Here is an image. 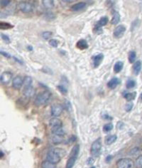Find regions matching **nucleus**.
Returning a JSON list of instances; mask_svg holds the SVG:
<instances>
[{
  "mask_svg": "<svg viewBox=\"0 0 142 168\" xmlns=\"http://www.w3.org/2000/svg\"><path fill=\"white\" fill-rule=\"evenodd\" d=\"M51 97V93L49 91H45L39 93L34 100V104L36 106H43L49 102Z\"/></svg>",
  "mask_w": 142,
  "mask_h": 168,
  "instance_id": "nucleus-1",
  "label": "nucleus"
},
{
  "mask_svg": "<svg viewBox=\"0 0 142 168\" xmlns=\"http://www.w3.org/2000/svg\"><path fill=\"white\" fill-rule=\"evenodd\" d=\"M102 150V142L101 138H98L94 141V142L92 144L90 153L91 155L93 158H98L100 155Z\"/></svg>",
  "mask_w": 142,
  "mask_h": 168,
  "instance_id": "nucleus-2",
  "label": "nucleus"
},
{
  "mask_svg": "<svg viewBox=\"0 0 142 168\" xmlns=\"http://www.w3.org/2000/svg\"><path fill=\"white\" fill-rule=\"evenodd\" d=\"M135 162L130 158H122L116 162V168H134Z\"/></svg>",
  "mask_w": 142,
  "mask_h": 168,
  "instance_id": "nucleus-3",
  "label": "nucleus"
},
{
  "mask_svg": "<svg viewBox=\"0 0 142 168\" xmlns=\"http://www.w3.org/2000/svg\"><path fill=\"white\" fill-rule=\"evenodd\" d=\"M18 10L24 14L31 13L34 10V5L29 2H20L17 5Z\"/></svg>",
  "mask_w": 142,
  "mask_h": 168,
  "instance_id": "nucleus-4",
  "label": "nucleus"
},
{
  "mask_svg": "<svg viewBox=\"0 0 142 168\" xmlns=\"http://www.w3.org/2000/svg\"><path fill=\"white\" fill-rule=\"evenodd\" d=\"M51 115L53 117H58L62 114V113L63 111V107L61 105L56 103L53 104L51 106Z\"/></svg>",
  "mask_w": 142,
  "mask_h": 168,
  "instance_id": "nucleus-5",
  "label": "nucleus"
},
{
  "mask_svg": "<svg viewBox=\"0 0 142 168\" xmlns=\"http://www.w3.org/2000/svg\"><path fill=\"white\" fill-rule=\"evenodd\" d=\"M126 30H127V29H126L125 26H124V25H119V26L116 27L114 30L113 32L114 37L116 39L122 38L124 36V34Z\"/></svg>",
  "mask_w": 142,
  "mask_h": 168,
  "instance_id": "nucleus-6",
  "label": "nucleus"
},
{
  "mask_svg": "<svg viewBox=\"0 0 142 168\" xmlns=\"http://www.w3.org/2000/svg\"><path fill=\"white\" fill-rule=\"evenodd\" d=\"M46 158H47V160L54 163V164H57V163H58L61 160V158L60 157V156L57 155L53 150L49 151V153H47Z\"/></svg>",
  "mask_w": 142,
  "mask_h": 168,
  "instance_id": "nucleus-7",
  "label": "nucleus"
},
{
  "mask_svg": "<svg viewBox=\"0 0 142 168\" xmlns=\"http://www.w3.org/2000/svg\"><path fill=\"white\" fill-rule=\"evenodd\" d=\"M12 73L10 72V71H4V72L2 73L1 77H0L1 83L2 84H8L12 79Z\"/></svg>",
  "mask_w": 142,
  "mask_h": 168,
  "instance_id": "nucleus-8",
  "label": "nucleus"
},
{
  "mask_svg": "<svg viewBox=\"0 0 142 168\" xmlns=\"http://www.w3.org/2000/svg\"><path fill=\"white\" fill-rule=\"evenodd\" d=\"M24 85V79L21 76H17L15 78H14L12 80V86L14 88L19 90Z\"/></svg>",
  "mask_w": 142,
  "mask_h": 168,
  "instance_id": "nucleus-9",
  "label": "nucleus"
},
{
  "mask_svg": "<svg viewBox=\"0 0 142 168\" xmlns=\"http://www.w3.org/2000/svg\"><path fill=\"white\" fill-rule=\"evenodd\" d=\"M23 95L27 98H32L35 95V89L33 86H25L23 90Z\"/></svg>",
  "mask_w": 142,
  "mask_h": 168,
  "instance_id": "nucleus-10",
  "label": "nucleus"
},
{
  "mask_svg": "<svg viewBox=\"0 0 142 168\" xmlns=\"http://www.w3.org/2000/svg\"><path fill=\"white\" fill-rule=\"evenodd\" d=\"M104 59V54L100 53V54H98L97 55H95V56L93 57V66L95 68H97Z\"/></svg>",
  "mask_w": 142,
  "mask_h": 168,
  "instance_id": "nucleus-11",
  "label": "nucleus"
},
{
  "mask_svg": "<svg viewBox=\"0 0 142 168\" xmlns=\"http://www.w3.org/2000/svg\"><path fill=\"white\" fill-rule=\"evenodd\" d=\"M49 125L51 128L62 127V125H63V123H62L61 120L58 118H53L50 120Z\"/></svg>",
  "mask_w": 142,
  "mask_h": 168,
  "instance_id": "nucleus-12",
  "label": "nucleus"
},
{
  "mask_svg": "<svg viewBox=\"0 0 142 168\" xmlns=\"http://www.w3.org/2000/svg\"><path fill=\"white\" fill-rule=\"evenodd\" d=\"M120 84V80L116 77H114L107 83V87L110 89H114Z\"/></svg>",
  "mask_w": 142,
  "mask_h": 168,
  "instance_id": "nucleus-13",
  "label": "nucleus"
},
{
  "mask_svg": "<svg viewBox=\"0 0 142 168\" xmlns=\"http://www.w3.org/2000/svg\"><path fill=\"white\" fill-rule=\"evenodd\" d=\"M86 5H87V4L85 3V2H78V3H77V4H73V5L71 6L70 9H71V10L77 11L83 10V9L86 7Z\"/></svg>",
  "mask_w": 142,
  "mask_h": 168,
  "instance_id": "nucleus-14",
  "label": "nucleus"
},
{
  "mask_svg": "<svg viewBox=\"0 0 142 168\" xmlns=\"http://www.w3.org/2000/svg\"><path fill=\"white\" fill-rule=\"evenodd\" d=\"M76 47L80 50H85L87 49H88L89 46L86 40L81 39L77 42Z\"/></svg>",
  "mask_w": 142,
  "mask_h": 168,
  "instance_id": "nucleus-15",
  "label": "nucleus"
},
{
  "mask_svg": "<svg viewBox=\"0 0 142 168\" xmlns=\"http://www.w3.org/2000/svg\"><path fill=\"white\" fill-rule=\"evenodd\" d=\"M112 15H113V17H112V19H111V24L113 25H116L120 22L121 17L120 13L117 11H113Z\"/></svg>",
  "mask_w": 142,
  "mask_h": 168,
  "instance_id": "nucleus-16",
  "label": "nucleus"
},
{
  "mask_svg": "<svg viewBox=\"0 0 142 168\" xmlns=\"http://www.w3.org/2000/svg\"><path fill=\"white\" fill-rule=\"evenodd\" d=\"M51 132L53 135H57V136H59V137H63L65 134V131H64V130L62 127L51 128Z\"/></svg>",
  "mask_w": 142,
  "mask_h": 168,
  "instance_id": "nucleus-17",
  "label": "nucleus"
},
{
  "mask_svg": "<svg viewBox=\"0 0 142 168\" xmlns=\"http://www.w3.org/2000/svg\"><path fill=\"white\" fill-rule=\"evenodd\" d=\"M133 71L134 74L138 76L141 71V61H136L133 66Z\"/></svg>",
  "mask_w": 142,
  "mask_h": 168,
  "instance_id": "nucleus-18",
  "label": "nucleus"
},
{
  "mask_svg": "<svg viewBox=\"0 0 142 168\" xmlns=\"http://www.w3.org/2000/svg\"><path fill=\"white\" fill-rule=\"evenodd\" d=\"M116 139H117V136L116 135H107L105 138V143L107 145H110L113 144L114 142H116Z\"/></svg>",
  "mask_w": 142,
  "mask_h": 168,
  "instance_id": "nucleus-19",
  "label": "nucleus"
},
{
  "mask_svg": "<svg viewBox=\"0 0 142 168\" xmlns=\"http://www.w3.org/2000/svg\"><path fill=\"white\" fill-rule=\"evenodd\" d=\"M77 157H75V156H70L67 161V163H66L65 168H73V166L75 165V163L76 162Z\"/></svg>",
  "mask_w": 142,
  "mask_h": 168,
  "instance_id": "nucleus-20",
  "label": "nucleus"
},
{
  "mask_svg": "<svg viewBox=\"0 0 142 168\" xmlns=\"http://www.w3.org/2000/svg\"><path fill=\"white\" fill-rule=\"evenodd\" d=\"M42 4L43 6L47 10H51L54 7V1L53 0H43Z\"/></svg>",
  "mask_w": 142,
  "mask_h": 168,
  "instance_id": "nucleus-21",
  "label": "nucleus"
},
{
  "mask_svg": "<svg viewBox=\"0 0 142 168\" xmlns=\"http://www.w3.org/2000/svg\"><path fill=\"white\" fill-rule=\"evenodd\" d=\"M123 66H124V63L122 61H117L116 62L114 66V72L115 73H118L121 72V71L123 69Z\"/></svg>",
  "mask_w": 142,
  "mask_h": 168,
  "instance_id": "nucleus-22",
  "label": "nucleus"
},
{
  "mask_svg": "<svg viewBox=\"0 0 142 168\" xmlns=\"http://www.w3.org/2000/svg\"><path fill=\"white\" fill-rule=\"evenodd\" d=\"M136 54L134 51H130L128 54V59L130 64H134L136 62Z\"/></svg>",
  "mask_w": 142,
  "mask_h": 168,
  "instance_id": "nucleus-23",
  "label": "nucleus"
},
{
  "mask_svg": "<svg viewBox=\"0 0 142 168\" xmlns=\"http://www.w3.org/2000/svg\"><path fill=\"white\" fill-rule=\"evenodd\" d=\"M136 92H132V93H127L124 94V98L127 101H132L136 98Z\"/></svg>",
  "mask_w": 142,
  "mask_h": 168,
  "instance_id": "nucleus-24",
  "label": "nucleus"
},
{
  "mask_svg": "<svg viewBox=\"0 0 142 168\" xmlns=\"http://www.w3.org/2000/svg\"><path fill=\"white\" fill-rule=\"evenodd\" d=\"M41 167L42 168H56V164L50 162L49 160H45L41 163Z\"/></svg>",
  "mask_w": 142,
  "mask_h": 168,
  "instance_id": "nucleus-25",
  "label": "nucleus"
},
{
  "mask_svg": "<svg viewBox=\"0 0 142 168\" xmlns=\"http://www.w3.org/2000/svg\"><path fill=\"white\" fill-rule=\"evenodd\" d=\"M109 22V19L107 17H102L100 18V19L98 21L97 23L96 24L97 25V26H99L100 27H102L106 25L107 23Z\"/></svg>",
  "mask_w": 142,
  "mask_h": 168,
  "instance_id": "nucleus-26",
  "label": "nucleus"
},
{
  "mask_svg": "<svg viewBox=\"0 0 142 168\" xmlns=\"http://www.w3.org/2000/svg\"><path fill=\"white\" fill-rule=\"evenodd\" d=\"M0 28L2 30H7L14 28V26L12 24H10V23L4 22H0Z\"/></svg>",
  "mask_w": 142,
  "mask_h": 168,
  "instance_id": "nucleus-27",
  "label": "nucleus"
},
{
  "mask_svg": "<svg viewBox=\"0 0 142 168\" xmlns=\"http://www.w3.org/2000/svg\"><path fill=\"white\" fill-rule=\"evenodd\" d=\"M53 150L55 153L57 154V155H58L59 156H60L61 158H63L66 153V151L65 150L63 149V148H56Z\"/></svg>",
  "mask_w": 142,
  "mask_h": 168,
  "instance_id": "nucleus-28",
  "label": "nucleus"
},
{
  "mask_svg": "<svg viewBox=\"0 0 142 168\" xmlns=\"http://www.w3.org/2000/svg\"><path fill=\"white\" fill-rule=\"evenodd\" d=\"M80 152V145H75L73 147L72 150H71L70 153V156H75V157H77L78 156Z\"/></svg>",
  "mask_w": 142,
  "mask_h": 168,
  "instance_id": "nucleus-29",
  "label": "nucleus"
},
{
  "mask_svg": "<svg viewBox=\"0 0 142 168\" xmlns=\"http://www.w3.org/2000/svg\"><path fill=\"white\" fill-rule=\"evenodd\" d=\"M135 86H136V82H135L134 80L129 79L127 81L126 87H127V89H132L133 88H134Z\"/></svg>",
  "mask_w": 142,
  "mask_h": 168,
  "instance_id": "nucleus-30",
  "label": "nucleus"
},
{
  "mask_svg": "<svg viewBox=\"0 0 142 168\" xmlns=\"http://www.w3.org/2000/svg\"><path fill=\"white\" fill-rule=\"evenodd\" d=\"M114 128V125L112 123H107L103 126V130L105 133H108L111 131Z\"/></svg>",
  "mask_w": 142,
  "mask_h": 168,
  "instance_id": "nucleus-31",
  "label": "nucleus"
},
{
  "mask_svg": "<svg viewBox=\"0 0 142 168\" xmlns=\"http://www.w3.org/2000/svg\"><path fill=\"white\" fill-rule=\"evenodd\" d=\"M32 78L30 76H26L24 79V85L25 86H31L32 84Z\"/></svg>",
  "mask_w": 142,
  "mask_h": 168,
  "instance_id": "nucleus-32",
  "label": "nucleus"
},
{
  "mask_svg": "<svg viewBox=\"0 0 142 168\" xmlns=\"http://www.w3.org/2000/svg\"><path fill=\"white\" fill-rule=\"evenodd\" d=\"M57 88L58 89V91H60L62 94H64V95L68 93V89L65 87V85H63V84L58 85V86H57Z\"/></svg>",
  "mask_w": 142,
  "mask_h": 168,
  "instance_id": "nucleus-33",
  "label": "nucleus"
},
{
  "mask_svg": "<svg viewBox=\"0 0 142 168\" xmlns=\"http://www.w3.org/2000/svg\"><path fill=\"white\" fill-rule=\"evenodd\" d=\"M44 16H45V19L49 21H51L56 18V16H55L54 14L51 12V11H48V12L45 14Z\"/></svg>",
  "mask_w": 142,
  "mask_h": 168,
  "instance_id": "nucleus-34",
  "label": "nucleus"
},
{
  "mask_svg": "<svg viewBox=\"0 0 142 168\" xmlns=\"http://www.w3.org/2000/svg\"><path fill=\"white\" fill-rule=\"evenodd\" d=\"M49 43L50 46H51V47L53 48H57L59 45V41L57 39H50Z\"/></svg>",
  "mask_w": 142,
  "mask_h": 168,
  "instance_id": "nucleus-35",
  "label": "nucleus"
},
{
  "mask_svg": "<svg viewBox=\"0 0 142 168\" xmlns=\"http://www.w3.org/2000/svg\"><path fill=\"white\" fill-rule=\"evenodd\" d=\"M102 32H103L102 27H100L99 26H97V24H95L93 29V33L97 34H102Z\"/></svg>",
  "mask_w": 142,
  "mask_h": 168,
  "instance_id": "nucleus-36",
  "label": "nucleus"
},
{
  "mask_svg": "<svg viewBox=\"0 0 142 168\" xmlns=\"http://www.w3.org/2000/svg\"><path fill=\"white\" fill-rule=\"evenodd\" d=\"M135 165H136V167L142 168V155H139V157L136 158V161H135Z\"/></svg>",
  "mask_w": 142,
  "mask_h": 168,
  "instance_id": "nucleus-37",
  "label": "nucleus"
},
{
  "mask_svg": "<svg viewBox=\"0 0 142 168\" xmlns=\"http://www.w3.org/2000/svg\"><path fill=\"white\" fill-rule=\"evenodd\" d=\"M52 36H53V33L51 31H44L42 34V37L45 40L49 39L50 38H51Z\"/></svg>",
  "mask_w": 142,
  "mask_h": 168,
  "instance_id": "nucleus-38",
  "label": "nucleus"
},
{
  "mask_svg": "<svg viewBox=\"0 0 142 168\" xmlns=\"http://www.w3.org/2000/svg\"><path fill=\"white\" fill-rule=\"evenodd\" d=\"M53 135L54 136H53V143L59 144V143H61V142H62V141H63L62 137L57 136V135Z\"/></svg>",
  "mask_w": 142,
  "mask_h": 168,
  "instance_id": "nucleus-39",
  "label": "nucleus"
},
{
  "mask_svg": "<svg viewBox=\"0 0 142 168\" xmlns=\"http://www.w3.org/2000/svg\"><path fill=\"white\" fill-rule=\"evenodd\" d=\"M1 37L2 39V40H3L4 42L7 43H10L11 42V40L10 37L7 35H6V34H1Z\"/></svg>",
  "mask_w": 142,
  "mask_h": 168,
  "instance_id": "nucleus-40",
  "label": "nucleus"
},
{
  "mask_svg": "<svg viewBox=\"0 0 142 168\" xmlns=\"http://www.w3.org/2000/svg\"><path fill=\"white\" fill-rule=\"evenodd\" d=\"M10 2L11 1H10V0H1L0 3H1L2 7H6L10 4Z\"/></svg>",
  "mask_w": 142,
  "mask_h": 168,
  "instance_id": "nucleus-41",
  "label": "nucleus"
},
{
  "mask_svg": "<svg viewBox=\"0 0 142 168\" xmlns=\"http://www.w3.org/2000/svg\"><path fill=\"white\" fill-rule=\"evenodd\" d=\"M139 151H140V149H139L138 148H135L134 149H132V150L129 152V155H135L136 154H138Z\"/></svg>",
  "mask_w": 142,
  "mask_h": 168,
  "instance_id": "nucleus-42",
  "label": "nucleus"
},
{
  "mask_svg": "<svg viewBox=\"0 0 142 168\" xmlns=\"http://www.w3.org/2000/svg\"><path fill=\"white\" fill-rule=\"evenodd\" d=\"M132 108H133L132 103H127V104L125 105V110L127 112H129L130 110L132 109Z\"/></svg>",
  "mask_w": 142,
  "mask_h": 168,
  "instance_id": "nucleus-43",
  "label": "nucleus"
},
{
  "mask_svg": "<svg viewBox=\"0 0 142 168\" xmlns=\"http://www.w3.org/2000/svg\"><path fill=\"white\" fill-rule=\"evenodd\" d=\"M0 54H1L2 56L6 57V58L7 59L11 58V55L10 54H8V53L4 51H0Z\"/></svg>",
  "mask_w": 142,
  "mask_h": 168,
  "instance_id": "nucleus-44",
  "label": "nucleus"
},
{
  "mask_svg": "<svg viewBox=\"0 0 142 168\" xmlns=\"http://www.w3.org/2000/svg\"><path fill=\"white\" fill-rule=\"evenodd\" d=\"M65 109H67L68 110H69L71 108V105H70V103L69 102V101L66 100L65 102Z\"/></svg>",
  "mask_w": 142,
  "mask_h": 168,
  "instance_id": "nucleus-45",
  "label": "nucleus"
},
{
  "mask_svg": "<svg viewBox=\"0 0 142 168\" xmlns=\"http://www.w3.org/2000/svg\"><path fill=\"white\" fill-rule=\"evenodd\" d=\"M102 118L105 120H112V118L109 116L107 113H103L102 114Z\"/></svg>",
  "mask_w": 142,
  "mask_h": 168,
  "instance_id": "nucleus-46",
  "label": "nucleus"
},
{
  "mask_svg": "<svg viewBox=\"0 0 142 168\" xmlns=\"http://www.w3.org/2000/svg\"><path fill=\"white\" fill-rule=\"evenodd\" d=\"M13 59H14V60L15 61H17V63H19V64H21V65H23V64H24V62H23L22 61V60H20V59H19L18 58H17V57H16V56H13Z\"/></svg>",
  "mask_w": 142,
  "mask_h": 168,
  "instance_id": "nucleus-47",
  "label": "nucleus"
},
{
  "mask_svg": "<svg viewBox=\"0 0 142 168\" xmlns=\"http://www.w3.org/2000/svg\"><path fill=\"white\" fill-rule=\"evenodd\" d=\"M115 3H116L115 1H107L106 2V4H107V5H109V7H110V6L112 7V6L114 5V4Z\"/></svg>",
  "mask_w": 142,
  "mask_h": 168,
  "instance_id": "nucleus-48",
  "label": "nucleus"
},
{
  "mask_svg": "<svg viewBox=\"0 0 142 168\" xmlns=\"http://www.w3.org/2000/svg\"><path fill=\"white\" fill-rule=\"evenodd\" d=\"M75 140H76V137H75V135H72V136L69 138V140H68V142H71V143H72V142H75Z\"/></svg>",
  "mask_w": 142,
  "mask_h": 168,
  "instance_id": "nucleus-49",
  "label": "nucleus"
},
{
  "mask_svg": "<svg viewBox=\"0 0 142 168\" xmlns=\"http://www.w3.org/2000/svg\"><path fill=\"white\" fill-rule=\"evenodd\" d=\"M94 162V159L93 158H90L87 161V164L88 165H92Z\"/></svg>",
  "mask_w": 142,
  "mask_h": 168,
  "instance_id": "nucleus-50",
  "label": "nucleus"
},
{
  "mask_svg": "<svg viewBox=\"0 0 142 168\" xmlns=\"http://www.w3.org/2000/svg\"><path fill=\"white\" fill-rule=\"evenodd\" d=\"M112 155H108L106 158V159H105V161H106L107 162H109L112 160Z\"/></svg>",
  "mask_w": 142,
  "mask_h": 168,
  "instance_id": "nucleus-51",
  "label": "nucleus"
},
{
  "mask_svg": "<svg viewBox=\"0 0 142 168\" xmlns=\"http://www.w3.org/2000/svg\"><path fill=\"white\" fill-rule=\"evenodd\" d=\"M27 49H28V51H33V47L31 45L27 46Z\"/></svg>",
  "mask_w": 142,
  "mask_h": 168,
  "instance_id": "nucleus-52",
  "label": "nucleus"
},
{
  "mask_svg": "<svg viewBox=\"0 0 142 168\" xmlns=\"http://www.w3.org/2000/svg\"><path fill=\"white\" fill-rule=\"evenodd\" d=\"M0 153H1V156H0V157H1V158H2L4 157V153L1 150V151H0Z\"/></svg>",
  "mask_w": 142,
  "mask_h": 168,
  "instance_id": "nucleus-53",
  "label": "nucleus"
},
{
  "mask_svg": "<svg viewBox=\"0 0 142 168\" xmlns=\"http://www.w3.org/2000/svg\"><path fill=\"white\" fill-rule=\"evenodd\" d=\"M140 99H141V100L142 101V93H141V96H140Z\"/></svg>",
  "mask_w": 142,
  "mask_h": 168,
  "instance_id": "nucleus-54",
  "label": "nucleus"
},
{
  "mask_svg": "<svg viewBox=\"0 0 142 168\" xmlns=\"http://www.w3.org/2000/svg\"><path fill=\"white\" fill-rule=\"evenodd\" d=\"M90 168H96L95 167H90Z\"/></svg>",
  "mask_w": 142,
  "mask_h": 168,
  "instance_id": "nucleus-55",
  "label": "nucleus"
}]
</instances>
